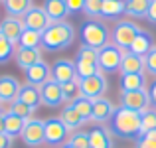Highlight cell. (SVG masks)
Masks as SVG:
<instances>
[{"label":"cell","mask_w":156,"mask_h":148,"mask_svg":"<svg viewBox=\"0 0 156 148\" xmlns=\"http://www.w3.org/2000/svg\"><path fill=\"white\" fill-rule=\"evenodd\" d=\"M146 89L144 73H121V91H138Z\"/></svg>","instance_id":"obj_23"},{"label":"cell","mask_w":156,"mask_h":148,"mask_svg":"<svg viewBox=\"0 0 156 148\" xmlns=\"http://www.w3.org/2000/svg\"><path fill=\"white\" fill-rule=\"evenodd\" d=\"M22 22H24V28L34 30V32H40V34H42V32H46L48 28H50L51 20L48 18V14L44 12L42 6H32L30 10L22 16Z\"/></svg>","instance_id":"obj_11"},{"label":"cell","mask_w":156,"mask_h":148,"mask_svg":"<svg viewBox=\"0 0 156 148\" xmlns=\"http://www.w3.org/2000/svg\"><path fill=\"white\" fill-rule=\"evenodd\" d=\"M51 79L59 85L71 83V81H77V69H75V61L65 59V57H59V59L53 61L51 65Z\"/></svg>","instance_id":"obj_8"},{"label":"cell","mask_w":156,"mask_h":148,"mask_svg":"<svg viewBox=\"0 0 156 148\" xmlns=\"http://www.w3.org/2000/svg\"><path fill=\"white\" fill-rule=\"evenodd\" d=\"M152 48H154L152 34H150V32H146V30H140V32H138V36H136V40L133 42V46H130L129 51H130V53H136V55H140V57H144Z\"/></svg>","instance_id":"obj_21"},{"label":"cell","mask_w":156,"mask_h":148,"mask_svg":"<svg viewBox=\"0 0 156 148\" xmlns=\"http://www.w3.org/2000/svg\"><path fill=\"white\" fill-rule=\"evenodd\" d=\"M61 91H63V103L65 105H71V103H75L81 95V85H79V79L77 81H71V83H65L61 85Z\"/></svg>","instance_id":"obj_30"},{"label":"cell","mask_w":156,"mask_h":148,"mask_svg":"<svg viewBox=\"0 0 156 148\" xmlns=\"http://www.w3.org/2000/svg\"><path fill=\"white\" fill-rule=\"evenodd\" d=\"M79 85H81V95L91 99V101L105 97L107 89H109V81H107L105 73H97V75H93V77L81 79Z\"/></svg>","instance_id":"obj_7"},{"label":"cell","mask_w":156,"mask_h":148,"mask_svg":"<svg viewBox=\"0 0 156 148\" xmlns=\"http://www.w3.org/2000/svg\"><path fill=\"white\" fill-rule=\"evenodd\" d=\"M67 142L73 148H89V132H85V130H75V132L69 134Z\"/></svg>","instance_id":"obj_36"},{"label":"cell","mask_w":156,"mask_h":148,"mask_svg":"<svg viewBox=\"0 0 156 148\" xmlns=\"http://www.w3.org/2000/svg\"><path fill=\"white\" fill-rule=\"evenodd\" d=\"M59 118H61V122H63V125L69 129V132L81 130V126L85 125V121L79 117V113H77V111L73 109V105H65V109L61 111Z\"/></svg>","instance_id":"obj_24"},{"label":"cell","mask_w":156,"mask_h":148,"mask_svg":"<svg viewBox=\"0 0 156 148\" xmlns=\"http://www.w3.org/2000/svg\"><path fill=\"white\" fill-rule=\"evenodd\" d=\"M20 138L28 148H40L42 144H46V125H44V121L36 117L28 118Z\"/></svg>","instance_id":"obj_5"},{"label":"cell","mask_w":156,"mask_h":148,"mask_svg":"<svg viewBox=\"0 0 156 148\" xmlns=\"http://www.w3.org/2000/svg\"><path fill=\"white\" fill-rule=\"evenodd\" d=\"M89 148H115L113 132L109 126H95L89 130Z\"/></svg>","instance_id":"obj_16"},{"label":"cell","mask_w":156,"mask_h":148,"mask_svg":"<svg viewBox=\"0 0 156 148\" xmlns=\"http://www.w3.org/2000/svg\"><path fill=\"white\" fill-rule=\"evenodd\" d=\"M115 109H117V107H115L107 97L95 99V101H93V115H91V121L95 122V125H99V126H105V122L111 121Z\"/></svg>","instance_id":"obj_13"},{"label":"cell","mask_w":156,"mask_h":148,"mask_svg":"<svg viewBox=\"0 0 156 148\" xmlns=\"http://www.w3.org/2000/svg\"><path fill=\"white\" fill-rule=\"evenodd\" d=\"M18 48H42V34L24 28L22 36L18 40Z\"/></svg>","instance_id":"obj_29"},{"label":"cell","mask_w":156,"mask_h":148,"mask_svg":"<svg viewBox=\"0 0 156 148\" xmlns=\"http://www.w3.org/2000/svg\"><path fill=\"white\" fill-rule=\"evenodd\" d=\"M146 20L148 22L156 24V0H150V6H148V14H146Z\"/></svg>","instance_id":"obj_43"},{"label":"cell","mask_w":156,"mask_h":148,"mask_svg":"<svg viewBox=\"0 0 156 148\" xmlns=\"http://www.w3.org/2000/svg\"><path fill=\"white\" fill-rule=\"evenodd\" d=\"M138 32H140V28L134 22L121 20V22H117L115 28H113V44L119 46L121 49H125V51H129L130 46H133V42L136 40Z\"/></svg>","instance_id":"obj_6"},{"label":"cell","mask_w":156,"mask_h":148,"mask_svg":"<svg viewBox=\"0 0 156 148\" xmlns=\"http://www.w3.org/2000/svg\"><path fill=\"white\" fill-rule=\"evenodd\" d=\"M121 73H144V57L125 51L121 61Z\"/></svg>","instance_id":"obj_22"},{"label":"cell","mask_w":156,"mask_h":148,"mask_svg":"<svg viewBox=\"0 0 156 148\" xmlns=\"http://www.w3.org/2000/svg\"><path fill=\"white\" fill-rule=\"evenodd\" d=\"M10 113L16 115V117H20V118H24V121H28V118L34 117L36 111L32 109V107H28L26 103H22L20 99H16V101H12V105H10Z\"/></svg>","instance_id":"obj_34"},{"label":"cell","mask_w":156,"mask_h":148,"mask_svg":"<svg viewBox=\"0 0 156 148\" xmlns=\"http://www.w3.org/2000/svg\"><path fill=\"white\" fill-rule=\"evenodd\" d=\"M75 69H77V79H79V81L101 73L99 65H97V63H87V61H75Z\"/></svg>","instance_id":"obj_33"},{"label":"cell","mask_w":156,"mask_h":148,"mask_svg":"<svg viewBox=\"0 0 156 148\" xmlns=\"http://www.w3.org/2000/svg\"><path fill=\"white\" fill-rule=\"evenodd\" d=\"M150 0H126V16L130 18H146Z\"/></svg>","instance_id":"obj_28"},{"label":"cell","mask_w":156,"mask_h":148,"mask_svg":"<svg viewBox=\"0 0 156 148\" xmlns=\"http://www.w3.org/2000/svg\"><path fill=\"white\" fill-rule=\"evenodd\" d=\"M44 12L48 14V18L51 20V24L55 22H65V18H67L71 12H69L67 4H65V0H44Z\"/></svg>","instance_id":"obj_17"},{"label":"cell","mask_w":156,"mask_h":148,"mask_svg":"<svg viewBox=\"0 0 156 148\" xmlns=\"http://www.w3.org/2000/svg\"><path fill=\"white\" fill-rule=\"evenodd\" d=\"M109 129L119 138L136 140L142 132V113H136V111H130L126 107L119 105L109 121Z\"/></svg>","instance_id":"obj_1"},{"label":"cell","mask_w":156,"mask_h":148,"mask_svg":"<svg viewBox=\"0 0 156 148\" xmlns=\"http://www.w3.org/2000/svg\"><path fill=\"white\" fill-rule=\"evenodd\" d=\"M99 59V51L93 48H87V46H81L77 49V55H75V61H87V63H97Z\"/></svg>","instance_id":"obj_37"},{"label":"cell","mask_w":156,"mask_h":148,"mask_svg":"<svg viewBox=\"0 0 156 148\" xmlns=\"http://www.w3.org/2000/svg\"><path fill=\"white\" fill-rule=\"evenodd\" d=\"M101 10H103V0H85L83 14L91 20H101Z\"/></svg>","instance_id":"obj_35"},{"label":"cell","mask_w":156,"mask_h":148,"mask_svg":"<svg viewBox=\"0 0 156 148\" xmlns=\"http://www.w3.org/2000/svg\"><path fill=\"white\" fill-rule=\"evenodd\" d=\"M152 129H156V109L150 107V109H146L142 113V132H148Z\"/></svg>","instance_id":"obj_39"},{"label":"cell","mask_w":156,"mask_h":148,"mask_svg":"<svg viewBox=\"0 0 156 148\" xmlns=\"http://www.w3.org/2000/svg\"><path fill=\"white\" fill-rule=\"evenodd\" d=\"M144 69L156 79V46L144 55Z\"/></svg>","instance_id":"obj_40"},{"label":"cell","mask_w":156,"mask_h":148,"mask_svg":"<svg viewBox=\"0 0 156 148\" xmlns=\"http://www.w3.org/2000/svg\"><path fill=\"white\" fill-rule=\"evenodd\" d=\"M18 99L22 103H26L28 107H32L34 111H38V107L42 105V97H40V87H34V85H22L18 93Z\"/></svg>","instance_id":"obj_25"},{"label":"cell","mask_w":156,"mask_h":148,"mask_svg":"<svg viewBox=\"0 0 156 148\" xmlns=\"http://www.w3.org/2000/svg\"><path fill=\"white\" fill-rule=\"evenodd\" d=\"M12 142H14V138L8 132H0V148H12Z\"/></svg>","instance_id":"obj_42"},{"label":"cell","mask_w":156,"mask_h":148,"mask_svg":"<svg viewBox=\"0 0 156 148\" xmlns=\"http://www.w3.org/2000/svg\"><path fill=\"white\" fill-rule=\"evenodd\" d=\"M134 148H156V129L148 130V132H142L134 140Z\"/></svg>","instance_id":"obj_38"},{"label":"cell","mask_w":156,"mask_h":148,"mask_svg":"<svg viewBox=\"0 0 156 148\" xmlns=\"http://www.w3.org/2000/svg\"><path fill=\"white\" fill-rule=\"evenodd\" d=\"M20 89H22V83L14 75H0V99L2 101H16Z\"/></svg>","instance_id":"obj_18"},{"label":"cell","mask_w":156,"mask_h":148,"mask_svg":"<svg viewBox=\"0 0 156 148\" xmlns=\"http://www.w3.org/2000/svg\"><path fill=\"white\" fill-rule=\"evenodd\" d=\"M0 32H2V34L6 36V38L10 40L12 44H18L20 36H22V32H24V22H22V18L6 16V18L2 20V24H0Z\"/></svg>","instance_id":"obj_19"},{"label":"cell","mask_w":156,"mask_h":148,"mask_svg":"<svg viewBox=\"0 0 156 148\" xmlns=\"http://www.w3.org/2000/svg\"><path fill=\"white\" fill-rule=\"evenodd\" d=\"M122 55H125V49H121L119 46H115L113 42L107 44L105 48H101V49H99V59H97V65H99L101 73H115V71H121Z\"/></svg>","instance_id":"obj_4"},{"label":"cell","mask_w":156,"mask_h":148,"mask_svg":"<svg viewBox=\"0 0 156 148\" xmlns=\"http://www.w3.org/2000/svg\"><path fill=\"white\" fill-rule=\"evenodd\" d=\"M4 8H6L8 16H14V18H22L32 6H34V0H4Z\"/></svg>","instance_id":"obj_26"},{"label":"cell","mask_w":156,"mask_h":148,"mask_svg":"<svg viewBox=\"0 0 156 148\" xmlns=\"http://www.w3.org/2000/svg\"><path fill=\"white\" fill-rule=\"evenodd\" d=\"M46 125V144L48 146H61L65 142V138H69V129L61 122V118H48L44 121Z\"/></svg>","instance_id":"obj_10"},{"label":"cell","mask_w":156,"mask_h":148,"mask_svg":"<svg viewBox=\"0 0 156 148\" xmlns=\"http://www.w3.org/2000/svg\"><path fill=\"white\" fill-rule=\"evenodd\" d=\"M71 105H73V109L79 113V117L83 118L85 122L91 121V115H93V101H91V99H87V97H79L75 103H71Z\"/></svg>","instance_id":"obj_31"},{"label":"cell","mask_w":156,"mask_h":148,"mask_svg":"<svg viewBox=\"0 0 156 148\" xmlns=\"http://www.w3.org/2000/svg\"><path fill=\"white\" fill-rule=\"evenodd\" d=\"M59 148H73V146H71V144H69V142H63V144H61Z\"/></svg>","instance_id":"obj_46"},{"label":"cell","mask_w":156,"mask_h":148,"mask_svg":"<svg viewBox=\"0 0 156 148\" xmlns=\"http://www.w3.org/2000/svg\"><path fill=\"white\" fill-rule=\"evenodd\" d=\"M40 97H42V105L48 109H55V107L63 105V91L61 85L55 83L53 79H50L48 83H44L40 87Z\"/></svg>","instance_id":"obj_12"},{"label":"cell","mask_w":156,"mask_h":148,"mask_svg":"<svg viewBox=\"0 0 156 148\" xmlns=\"http://www.w3.org/2000/svg\"><path fill=\"white\" fill-rule=\"evenodd\" d=\"M16 53V44H12L6 36L0 32V65L8 63Z\"/></svg>","instance_id":"obj_32"},{"label":"cell","mask_w":156,"mask_h":148,"mask_svg":"<svg viewBox=\"0 0 156 148\" xmlns=\"http://www.w3.org/2000/svg\"><path fill=\"white\" fill-rule=\"evenodd\" d=\"M126 14V0H103L101 20H121Z\"/></svg>","instance_id":"obj_20"},{"label":"cell","mask_w":156,"mask_h":148,"mask_svg":"<svg viewBox=\"0 0 156 148\" xmlns=\"http://www.w3.org/2000/svg\"><path fill=\"white\" fill-rule=\"evenodd\" d=\"M148 97H150V105L156 109V79L152 81V85H150V89H148Z\"/></svg>","instance_id":"obj_44"},{"label":"cell","mask_w":156,"mask_h":148,"mask_svg":"<svg viewBox=\"0 0 156 148\" xmlns=\"http://www.w3.org/2000/svg\"><path fill=\"white\" fill-rule=\"evenodd\" d=\"M109 40H111V32L103 20H89L81 28V42L87 48H93L99 51L101 48L111 44Z\"/></svg>","instance_id":"obj_3"},{"label":"cell","mask_w":156,"mask_h":148,"mask_svg":"<svg viewBox=\"0 0 156 148\" xmlns=\"http://www.w3.org/2000/svg\"><path fill=\"white\" fill-rule=\"evenodd\" d=\"M26 81L28 85H34V87H42L44 83L51 79V67L46 63V61H40V63L32 65L30 69H26Z\"/></svg>","instance_id":"obj_14"},{"label":"cell","mask_w":156,"mask_h":148,"mask_svg":"<svg viewBox=\"0 0 156 148\" xmlns=\"http://www.w3.org/2000/svg\"><path fill=\"white\" fill-rule=\"evenodd\" d=\"M0 2H4V0H0Z\"/></svg>","instance_id":"obj_47"},{"label":"cell","mask_w":156,"mask_h":148,"mask_svg":"<svg viewBox=\"0 0 156 148\" xmlns=\"http://www.w3.org/2000/svg\"><path fill=\"white\" fill-rule=\"evenodd\" d=\"M24 125H26V121L20 118V117H16V115H12V113H8L6 117H4V132H8L12 138H16V136L22 134Z\"/></svg>","instance_id":"obj_27"},{"label":"cell","mask_w":156,"mask_h":148,"mask_svg":"<svg viewBox=\"0 0 156 148\" xmlns=\"http://www.w3.org/2000/svg\"><path fill=\"white\" fill-rule=\"evenodd\" d=\"M65 4H67L69 12H83L85 0H65Z\"/></svg>","instance_id":"obj_41"},{"label":"cell","mask_w":156,"mask_h":148,"mask_svg":"<svg viewBox=\"0 0 156 148\" xmlns=\"http://www.w3.org/2000/svg\"><path fill=\"white\" fill-rule=\"evenodd\" d=\"M75 40V28L69 22L50 24L46 32H42V49L46 51H61L69 48Z\"/></svg>","instance_id":"obj_2"},{"label":"cell","mask_w":156,"mask_h":148,"mask_svg":"<svg viewBox=\"0 0 156 148\" xmlns=\"http://www.w3.org/2000/svg\"><path fill=\"white\" fill-rule=\"evenodd\" d=\"M14 59H16V63H18V67L24 69V71L30 69L32 65L44 61L42 59V49L40 48H18L16 53H14Z\"/></svg>","instance_id":"obj_15"},{"label":"cell","mask_w":156,"mask_h":148,"mask_svg":"<svg viewBox=\"0 0 156 148\" xmlns=\"http://www.w3.org/2000/svg\"><path fill=\"white\" fill-rule=\"evenodd\" d=\"M121 105L136 113H144L150 109V97L148 89H138V91H121Z\"/></svg>","instance_id":"obj_9"},{"label":"cell","mask_w":156,"mask_h":148,"mask_svg":"<svg viewBox=\"0 0 156 148\" xmlns=\"http://www.w3.org/2000/svg\"><path fill=\"white\" fill-rule=\"evenodd\" d=\"M0 132H4V115L0 113Z\"/></svg>","instance_id":"obj_45"}]
</instances>
